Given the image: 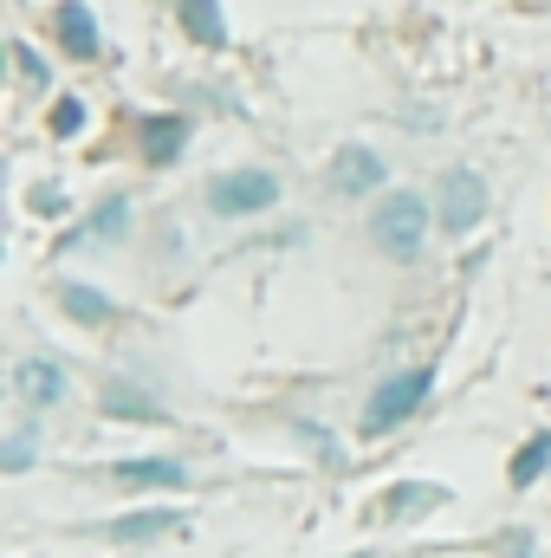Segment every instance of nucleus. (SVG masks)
I'll list each match as a JSON object with an SVG mask.
<instances>
[{
	"label": "nucleus",
	"instance_id": "obj_1",
	"mask_svg": "<svg viewBox=\"0 0 551 558\" xmlns=\"http://www.w3.org/2000/svg\"><path fill=\"white\" fill-rule=\"evenodd\" d=\"M428 202L409 195V189H396V195H383L377 202V215H370V241L390 254V260H415L421 254V241H428Z\"/></svg>",
	"mask_w": 551,
	"mask_h": 558
},
{
	"label": "nucleus",
	"instance_id": "obj_2",
	"mask_svg": "<svg viewBox=\"0 0 551 558\" xmlns=\"http://www.w3.org/2000/svg\"><path fill=\"white\" fill-rule=\"evenodd\" d=\"M428 390H434V371H428V364H415V371H403V377L377 384V397L364 403V435H390V428H403V422L428 403Z\"/></svg>",
	"mask_w": 551,
	"mask_h": 558
},
{
	"label": "nucleus",
	"instance_id": "obj_3",
	"mask_svg": "<svg viewBox=\"0 0 551 558\" xmlns=\"http://www.w3.org/2000/svg\"><path fill=\"white\" fill-rule=\"evenodd\" d=\"M273 202H279V175H267V169H234V175H215V182H208V208L228 215V221L260 215V208H273Z\"/></svg>",
	"mask_w": 551,
	"mask_h": 558
},
{
	"label": "nucleus",
	"instance_id": "obj_4",
	"mask_svg": "<svg viewBox=\"0 0 551 558\" xmlns=\"http://www.w3.org/2000/svg\"><path fill=\"white\" fill-rule=\"evenodd\" d=\"M434 221H441L448 234H467V228H480V221H487V182H480L474 169H448V175H441Z\"/></svg>",
	"mask_w": 551,
	"mask_h": 558
},
{
	"label": "nucleus",
	"instance_id": "obj_5",
	"mask_svg": "<svg viewBox=\"0 0 551 558\" xmlns=\"http://www.w3.org/2000/svg\"><path fill=\"white\" fill-rule=\"evenodd\" d=\"M434 507H448V487H434V481H396V487L377 500V520H383V526H403V520L434 513Z\"/></svg>",
	"mask_w": 551,
	"mask_h": 558
},
{
	"label": "nucleus",
	"instance_id": "obj_6",
	"mask_svg": "<svg viewBox=\"0 0 551 558\" xmlns=\"http://www.w3.org/2000/svg\"><path fill=\"white\" fill-rule=\"evenodd\" d=\"M331 189L338 195H370V189H383V156L377 149H338L331 156Z\"/></svg>",
	"mask_w": 551,
	"mask_h": 558
},
{
	"label": "nucleus",
	"instance_id": "obj_7",
	"mask_svg": "<svg viewBox=\"0 0 551 558\" xmlns=\"http://www.w3.org/2000/svg\"><path fill=\"white\" fill-rule=\"evenodd\" d=\"M59 46L72 52V59H98V20H91V7L85 0H59Z\"/></svg>",
	"mask_w": 551,
	"mask_h": 558
},
{
	"label": "nucleus",
	"instance_id": "obj_8",
	"mask_svg": "<svg viewBox=\"0 0 551 558\" xmlns=\"http://www.w3.org/2000/svg\"><path fill=\"white\" fill-rule=\"evenodd\" d=\"M13 390L26 403H59L65 397V371L52 357H26V364H13Z\"/></svg>",
	"mask_w": 551,
	"mask_h": 558
},
{
	"label": "nucleus",
	"instance_id": "obj_9",
	"mask_svg": "<svg viewBox=\"0 0 551 558\" xmlns=\"http://www.w3.org/2000/svg\"><path fill=\"white\" fill-rule=\"evenodd\" d=\"M182 26H188V39H195V46H208V52H221V46H228L221 0H182Z\"/></svg>",
	"mask_w": 551,
	"mask_h": 558
},
{
	"label": "nucleus",
	"instance_id": "obj_10",
	"mask_svg": "<svg viewBox=\"0 0 551 558\" xmlns=\"http://www.w3.org/2000/svg\"><path fill=\"white\" fill-rule=\"evenodd\" d=\"M175 526H182V513H169V507H143V513H124V520H111L105 533H111V539H124V546H137V539L175 533Z\"/></svg>",
	"mask_w": 551,
	"mask_h": 558
},
{
	"label": "nucleus",
	"instance_id": "obj_11",
	"mask_svg": "<svg viewBox=\"0 0 551 558\" xmlns=\"http://www.w3.org/2000/svg\"><path fill=\"white\" fill-rule=\"evenodd\" d=\"M118 481H124V487H182L188 468H182V461H162V454H143V461H124V468H118Z\"/></svg>",
	"mask_w": 551,
	"mask_h": 558
},
{
	"label": "nucleus",
	"instance_id": "obj_12",
	"mask_svg": "<svg viewBox=\"0 0 551 558\" xmlns=\"http://www.w3.org/2000/svg\"><path fill=\"white\" fill-rule=\"evenodd\" d=\"M143 149H149V162H175L188 149V118H149L143 124Z\"/></svg>",
	"mask_w": 551,
	"mask_h": 558
},
{
	"label": "nucleus",
	"instance_id": "obj_13",
	"mask_svg": "<svg viewBox=\"0 0 551 558\" xmlns=\"http://www.w3.org/2000/svg\"><path fill=\"white\" fill-rule=\"evenodd\" d=\"M105 416H124V422H162L156 397H143L137 384H105Z\"/></svg>",
	"mask_w": 551,
	"mask_h": 558
},
{
	"label": "nucleus",
	"instance_id": "obj_14",
	"mask_svg": "<svg viewBox=\"0 0 551 558\" xmlns=\"http://www.w3.org/2000/svg\"><path fill=\"white\" fill-rule=\"evenodd\" d=\"M59 305H65V312L78 318V325H105V318L118 312V305H111V299H105L98 286H65V292H59Z\"/></svg>",
	"mask_w": 551,
	"mask_h": 558
},
{
	"label": "nucleus",
	"instance_id": "obj_15",
	"mask_svg": "<svg viewBox=\"0 0 551 558\" xmlns=\"http://www.w3.org/2000/svg\"><path fill=\"white\" fill-rule=\"evenodd\" d=\"M546 468H551V435L539 428V435H532V441H526V448L513 454V487H532V481H539Z\"/></svg>",
	"mask_w": 551,
	"mask_h": 558
},
{
	"label": "nucleus",
	"instance_id": "obj_16",
	"mask_svg": "<svg viewBox=\"0 0 551 558\" xmlns=\"http://www.w3.org/2000/svg\"><path fill=\"white\" fill-rule=\"evenodd\" d=\"M85 131V105L78 98H59L52 105V137H78Z\"/></svg>",
	"mask_w": 551,
	"mask_h": 558
},
{
	"label": "nucleus",
	"instance_id": "obj_17",
	"mask_svg": "<svg viewBox=\"0 0 551 558\" xmlns=\"http://www.w3.org/2000/svg\"><path fill=\"white\" fill-rule=\"evenodd\" d=\"M26 461H33V441H26V435H7V448H0V468H7V474H20Z\"/></svg>",
	"mask_w": 551,
	"mask_h": 558
},
{
	"label": "nucleus",
	"instance_id": "obj_18",
	"mask_svg": "<svg viewBox=\"0 0 551 558\" xmlns=\"http://www.w3.org/2000/svg\"><path fill=\"white\" fill-rule=\"evenodd\" d=\"M124 228H131V215H124V202H111V208L98 215V234H105V241H118Z\"/></svg>",
	"mask_w": 551,
	"mask_h": 558
},
{
	"label": "nucleus",
	"instance_id": "obj_19",
	"mask_svg": "<svg viewBox=\"0 0 551 558\" xmlns=\"http://www.w3.org/2000/svg\"><path fill=\"white\" fill-rule=\"evenodd\" d=\"M13 59H20V72H26V78H46V65H39V59H33L26 46H13Z\"/></svg>",
	"mask_w": 551,
	"mask_h": 558
},
{
	"label": "nucleus",
	"instance_id": "obj_20",
	"mask_svg": "<svg viewBox=\"0 0 551 558\" xmlns=\"http://www.w3.org/2000/svg\"><path fill=\"white\" fill-rule=\"evenodd\" d=\"M357 558H370V553H357Z\"/></svg>",
	"mask_w": 551,
	"mask_h": 558
}]
</instances>
